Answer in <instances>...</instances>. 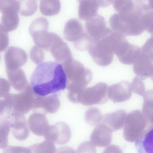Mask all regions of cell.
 Returning a JSON list of instances; mask_svg holds the SVG:
<instances>
[{
    "label": "cell",
    "mask_w": 153,
    "mask_h": 153,
    "mask_svg": "<svg viewBox=\"0 0 153 153\" xmlns=\"http://www.w3.org/2000/svg\"><path fill=\"white\" fill-rule=\"evenodd\" d=\"M78 15L80 19L87 21L97 15L100 7L108 6L112 0H79Z\"/></svg>",
    "instance_id": "7c38bea8"
},
{
    "label": "cell",
    "mask_w": 153,
    "mask_h": 153,
    "mask_svg": "<svg viewBox=\"0 0 153 153\" xmlns=\"http://www.w3.org/2000/svg\"><path fill=\"white\" fill-rule=\"evenodd\" d=\"M10 121L14 137L19 141L26 139L29 136V131L25 119L22 117H17Z\"/></svg>",
    "instance_id": "e0dca14e"
},
{
    "label": "cell",
    "mask_w": 153,
    "mask_h": 153,
    "mask_svg": "<svg viewBox=\"0 0 153 153\" xmlns=\"http://www.w3.org/2000/svg\"><path fill=\"white\" fill-rule=\"evenodd\" d=\"M71 135L69 126L65 123L59 122L49 126L44 137L45 140L63 145L69 142Z\"/></svg>",
    "instance_id": "30bf717a"
},
{
    "label": "cell",
    "mask_w": 153,
    "mask_h": 153,
    "mask_svg": "<svg viewBox=\"0 0 153 153\" xmlns=\"http://www.w3.org/2000/svg\"><path fill=\"white\" fill-rule=\"evenodd\" d=\"M135 145L137 153H153V127L137 140Z\"/></svg>",
    "instance_id": "ac0fdd59"
},
{
    "label": "cell",
    "mask_w": 153,
    "mask_h": 153,
    "mask_svg": "<svg viewBox=\"0 0 153 153\" xmlns=\"http://www.w3.org/2000/svg\"><path fill=\"white\" fill-rule=\"evenodd\" d=\"M19 10L18 5L13 2H7L2 4L0 7V11L2 14L0 29L7 32L15 30L19 24L18 13Z\"/></svg>",
    "instance_id": "ba28073f"
},
{
    "label": "cell",
    "mask_w": 153,
    "mask_h": 153,
    "mask_svg": "<svg viewBox=\"0 0 153 153\" xmlns=\"http://www.w3.org/2000/svg\"><path fill=\"white\" fill-rule=\"evenodd\" d=\"M2 153H30L28 148L10 146L4 148Z\"/></svg>",
    "instance_id": "1f68e13d"
},
{
    "label": "cell",
    "mask_w": 153,
    "mask_h": 153,
    "mask_svg": "<svg viewBox=\"0 0 153 153\" xmlns=\"http://www.w3.org/2000/svg\"><path fill=\"white\" fill-rule=\"evenodd\" d=\"M149 77L153 82V64H152L151 67L149 74Z\"/></svg>",
    "instance_id": "d590c367"
},
{
    "label": "cell",
    "mask_w": 153,
    "mask_h": 153,
    "mask_svg": "<svg viewBox=\"0 0 153 153\" xmlns=\"http://www.w3.org/2000/svg\"><path fill=\"white\" fill-rule=\"evenodd\" d=\"M151 37L153 38V33L151 34Z\"/></svg>",
    "instance_id": "74e56055"
},
{
    "label": "cell",
    "mask_w": 153,
    "mask_h": 153,
    "mask_svg": "<svg viewBox=\"0 0 153 153\" xmlns=\"http://www.w3.org/2000/svg\"><path fill=\"white\" fill-rule=\"evenodd\" d=\"M85 25L87 33L93 41L100 39L112 31L107 27L104 17L98 14L86 21Z\"/></svg>",
    "instance_id": "9c48e42d"
},
{
    "label": "cell",
    "mask_w": 153,
    "mask_h": 153,
    "mask_svg": "<svg viewBox=\"0 0 153 153\" xmlns=\"http://www.w3.org/2000/svg\"><path fill=\"white\" fill-rule=\"evenodd\" d=\"M11 124L8 118L2 119L0 123V145L1 149L6 147L8 144V136L10 131Z\"/></svg>",
    "instance_id": "d4e9b609"
},
{
    "label": "cell",
    "mask_w": 153,
    "mask_h": 153,
    "mask_svg": "<svg viewBox=\"0 0 153 153\" xmlns=\"http://www.w3.org/2000/svg\"><path fill=\"white\" fill-rule=\"evenodd\" d=\"M67 78L68 97L71 102L77 103V99L92 79L93 74L89 69L73 58L63 65Z\"/></svg>",
    "instance_id": "3957f363"
},
{
    "label": "cell",
    "mask_w": 153,
    "mask_h": 153,
    "mask_svg": "<svg viewBox=\"0 0 153 153\" xmlns=\"http://www.w3.org/2000/svg\"><path fill=\"white\" fill-rule=\"evenodd\" d=\"M143 97L142 112L147 119L153 122V89L146 91Z\"/></svg>",
    "instance_id": "7402d4cb"
},
{
    "label": "cell",
    "mask_w": 153,
    "mask_h": 153,
    "mask_svg": "<svg viewBox=\"0 0 153 153\" xmlns=\"http://www.w3.org/2000/svg\"><path fill=\"white\" fill-rule=\"evenodd\" d=\"M30 55L33 62L36 64H39L42 62L44 60L45 53L42 48L38 46L35 45L30 51Z\"/></svg>",
    "instance_id": "f1b7e54d"
},
{
    "label": "cell",
    "mask_w": 153,
    "mask_h": 153,
    "mask_svg": "<svg viewBox=\"0 0 153 153\" xmlns=\"http://www.w3.org/2000/svg\"><path fill=\"white\" fill-rule=\"evenodd\" d=\"M126 115L125 111L119 110L105 114L103 116L101 123L106 126L113 132L122 128L125 123Z\"/></svg>",
    "instance_id": "2e32d148"
},
{
    "label": "cell",
    "mask_w": 153,
    "mask_h": 153,
    "mask_svg": "<svg viewBox=\"0 0 153 153\" xmlns=\"http://www.w3.org/2000/svg\"><path fill=\"white\" fill-rule=\"evenodd\" d=\"M114 41L112 30L100 39L91 40L88 50L96 63L100 66H105L111 63L114 53Z\"/></svg>",
    "instance_id": "277c9868"
},
{
    "label": "cell",
    "mask_w": 153,
    "mask_h": 153,
    "mask_svg": "<svg viewBox=\"0 0 153 153\" xmlns=\"http://www.w3.org/2000/svg\"><path fill=\"white\" fill-rule=\"evenodd\" d=\"M39 7L40 11L42 15L51 16L59 13L61 5L59 0H41Z\"/></svg>",
    "instance_id": "d6986e66"
},
{
    "label": "cell",
    "mask_w": 153,
    "mask_h": 153,
    "mask_svg": "<svg viewBox=\"0 0 153 153\" xmlns=\"http://www.w3.org/2000/svg\"><path fill=\"white\" fill-rule=\"evenodd\" d=\"M27 59L25 52L17 47H10L4 55V60L7 69L16 68L22 66L25 63Z\"/></svg>",
    "instance_id": "9a60e30c"
},
{
    "label": "cell",
    "mask_w": 153,
    "mask_h": 153,
    "mask_svg": "<svg viewBox=\"0 0 153 153\" xmlns=\"http://www.w3.org/2000/svg\"><path fill=\"white\" fill-rule=\"evenodd\" d=\"M0 51H4L7 46L9 42L8 32L0 29Z\"/></svg>",
    "instance_id": "d6a6232c"
},
{
    "label": "cell",
    "mask_w": 153,
    "mask_h": 153,
    "mask_svg": "<svg viewBox=\"0 0 153 153\" xmlns=\"http://www.w3.org/2000/svg\"><path fill=\"white\" fill-rule=\"evenodd\" d=\"M52 40L49 51L57 62L63 65L73 59L69 48L58 34L52 32Z\"/></svg>",
    "instance_id": "8fae6325"
},
{
    "label": "cell",
    "mask_w": 153,
    "mask_h": 153,
    "mask_svg": "<svg viewBox=\"0 0 153 153\" xmlns=\"http://www.w3.org/2000/svg\"><path fill=\"white\" fill-rule=\"evenodd\" d=\"M143 1L127 0L121 3L109 20L114 31L125 36H136L144 30L142 17L148 5Z\"/></svg>",
    "instance_id": "7a4b0ae2"
},
{
    "label": "cell",
    "mask_w": 153,
    "mask_h": 153,
    "mask_svg": "<svg viewBox=\"0 0 153 153\" xmlns=\"http://www.w3.org/2000/svg\"><path fill=\"white\" fill-rule=\"evenodd\" d=\"M131 84L126 80H123L108 87L109 98L116 102H121L130 99L132 95Z\"/></svg>",
    "instance_id": "4fadbf2b"
},
{
    "label": "cell",
    "mask_w": 153,
    "mask_h": 153,
    "mask_svg": "<svg viewBox=\"0 0 153 153\" xmlns=\"http://www.w3.org/2000/svg\"><path fill=\"white\" fill-rule=\"evenodd\" d=\"M102 153H123L121 149L117 146L111 145L108 146Z\"/></svg>",
    "instance_id": "836d02e7"
},
{
    "label": "cell",
    "mask_w": 153,
    "mask_h": 153,
    "mask_svg": "<svg viewBox=\"0 0 153 153\" xmlns=\"http://www.w3.org/2000/svg\"><path fill=\"white\" fill-rule=\"evenodd\" d=\"M112 131L106 126L100 123L94 129L90 136L91 142L101 147L107 146L112 140Z\"/></svg>",
    "instance_id": "5bb4252c"
},
{
    "label": "cell",
    "mask_w": 153,
    "mask_h": 153,
    "mask_svg": "<svg viewBox=\"0 0 153 153\" xmlns=\"http://www.w3.org/2000/svg\"><path fill=\"white\" fill-rule=\"evenodd\" d=\"M67 78L63 67L57 62L47 61L39 64L30 79L32 90L44 98L56 96L67 86Z\"/></svg>",
    "instance_id": "6da1fadb"
},
{
    "label": "cell",
    "mask_w": 153,
    "mask_h": 153,
    "mask_svg": "<svg viewBox=\"0 0 153 153\" xmlns=\"http://www.w3.org/2000/svg\"><path fill=\"white\" fill-rule=\"evenodd\" d=\"M96 147L91 142L85 141L78 147L76 153H96Z\"/></svg>",
    "instance_id": "4dcf8cb0"
},
{
    "label": "cell",
    "mask_w": 153,
    "mask_h": 153,
    "mask_svg": "<svg viewBox=\"0 0 153 153\" xmlns=\"http://www.w3.org/2000/svg\"><path fill=\"white\" fill-rule=\"evenodd\" d=\"M148 5L150 8L153 10V0L149 1Z\"/></svg>",
    "instance_id": "8d00e7d4"
},
{
    "label": "cell",
    "mask_w": 153,
    "mask_h": 153,
    "mask_svg": "<svg viewBox=\"0 0 153 153\" xmlns=\"http://www.w3.org/2000/svg\"><path fill=\"white\" fill-rule=\"evenodd\" d=\"M142 22L145 30L152 34L153 33V10L150 9L149 5L143 13Z\"/></svg>",
    "instance_id": "4316f807"
},
{
    "label": "cell",
    "mask_w": 153,
    "mask_h": 153,
    "mask_svg": "<svg viewBox=\"0 0 153 153\" xmlns=\"http://www.w3.org/2000/svg\"><path fill=\"white\" fill-rule=\"evenodd\" d=\"M132 91L136 94L141 96H143L146 92L145 85L142 80L136 76L133 79L131 84Z\"/></svg>",
    "instance_id": "f546056e"
},
{
    "label": "cell",
    "mask_w": 153,
    "mask_h": 153,
    "mask_svg": "<svg viewBox=\"0 0 153 153\" xmlns=\"http://www.w3.org/2000/svg\"><path fill=\"white\" fill-rule=\"evenodd\" d=\"M49 23L47 19L39 17L30 25L29 32L36 45L49 51L51 40V33L48 32Z\"/></svg>",
    "instance_id": "8992f818"
},
{
    "label": "cell",
    "mask_w": 153,
    "mask_h": 153,
    "mask_svg": "<svg viewBox=\"0 0 153 153\" xmlns=\"http://www.w3.org/2000/svg\"><path fill=\"white\" fill-rule=\"evenodd\" d=\"M108 88L105 83L100 82L92 87L86 88L79 96L77 103L86 106L105 103L109 98Z\"/></svg>",
    "instance_id": "52a82bcc"
},
{
    "label": "cell",
    "mask_w": 153,
    "mask_h": 153,
    "mask_svg": "<svg viewBox=\"0 0 153 153\" xmlns=\"http://www.w3.org/2000/svg\"><path fill=\"white\" fill-rule=\"evenodd\" d=\"M20 7L19 13L21 15L28 16L34 13L37 8L35 0H20Z\"/></svg>",
    "instance_id": "484cf974"
},
{
    "label": "cell",
    "mask_w": 153,
    "mask_h": 153,
    "mask_svg": "<svg viewBox=\"0 0 153 153\" xmlns=\"http://www.w3.org/2000/svg\"><path fill=\"white\" fill-rule=\"evenodd\" d=\"M29 124L31 131L38 136H44L49 127L47 120L43 118H31Z\"/></svg>",
    "instance_id": "ffe728a7"
},
{
    "label": "cell",
    "mask_w": 153,
    "mask_h": 153,
    "mask_svg": "<svg viewBox=\"0 0 153 153\" xmlns=\"http://www.w3.org/2000/svg\"><path fill=\"white\" fill-rule=\"evenodd\" d=\"M56 153H76V152L73 148L65 146L59 148L56 150Z\"/></svg>",
    "instance_id": "e575fe53"
},
{
    "label": "cell",
    "mask_w": 153,
    "mask_h": 153,
    "mask_svg": "<svg viewBox=\"0 0 153 153\" xmlns=\"http://www.w3.org/2000/svg\"><path fill=\"white\" fill-rule=\"evenodd\" d=\"M140 55L145 59L153 62V38L150 37L148 39L141 48Z\"/></svg>",
    "instance_id": "83f0119b"
},
{
    "label": "cell",
    "mask_w": 153,
    "mask_h": 153,
    "mask_svg": "<svg viewBox=\"0 0 153 153\" xmlns=\"http://www.w3.org/2000/svg\"><path fill=\"white\" fill-rule=\"evenodd\" d=\"M30 153H56V148L54 143L45 140L34 144L29 147Z\"/></svg>",
    "instance_id": "603a6c76"
},
{
    "label": "cell",
    "mask_w": 153,
    "mask_h": 153,
    "mask_svg": "<svg viewBox=\"0 0 153 153\" xmlns=\"http://www.w3.org/2000/svg\"><path fill=\"white\" fill-rule=\"evenodd\" d=\"M141 51V48L139 46L130 44L125 53L118 59L125 64L134 65L139 57Z\"/></svg>",
    "instance_id": "44dd1931"
},
{
    "label": "cell",
    "mask_w": 153,
    "mask_h": 153,
    "mask_svg": "<svg viewBox=\"0 0 153 153\" xmlns=\"http://www.w3.org/2000/svg\"><path fill=\"white\" fill-rule=\"evenodd\" d=\"M63 35L66 40L73 43L77 49L80 51L88 50L91 39L87 32H84L82 24L78 19H71L66 22Z\"/></svg>",
    "instance_id": "5b68a950"
},
{
    "label": "cell",
    "mask_w": 153,
    "mask_h": 153,
    "mask_svg": "<svg viewBox=\"0 0 153 153\" xmlns=\"http://www.w3.org/2000/svg\"><path fill=\"white\" fill-rule=\"evenodd\" d=\"M103 117L100 111L96 107L88 109L85 114V121L92 126H97L101 123Z\"/></svg>",
    "instance_id": "cb8c5ba5"
}]
</instances>
